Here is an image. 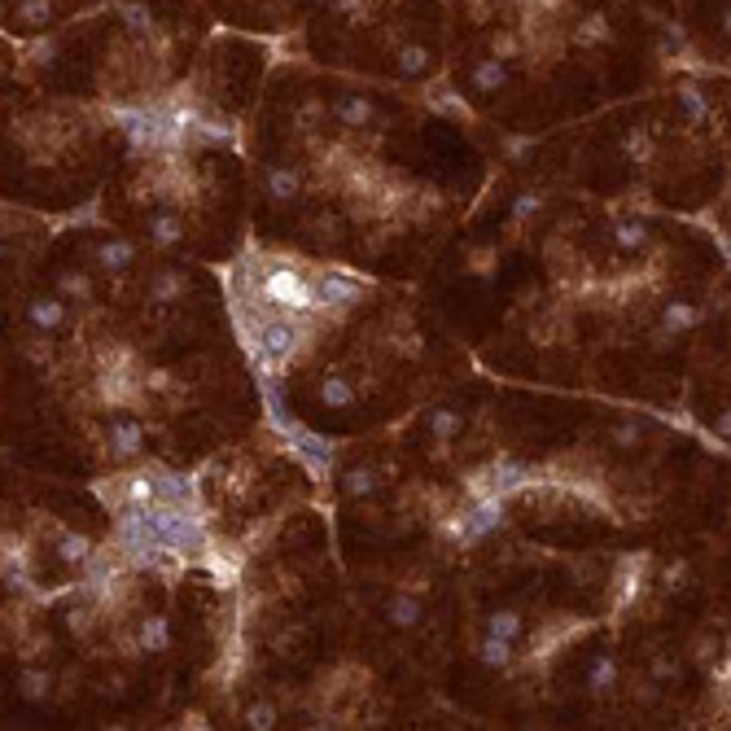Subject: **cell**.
I'll return each instance as SVG.
<instances>
[{"label":"cell","instance_id":"28","mask_svg":"<svg viewBox=\"0 0 731 731\" xmlns=\"http://www.w3.org/2000/svg\"><path fill=\"white\" fill-rule=\"evenodd\" d=\"M613 241L622 250H644L648 246V228L635 224V219H622V224H613Z\"/></svg>","mask_w":731,"mask_h":731},{"label":"cell","instance_id":"41","mask_svg":"<svg viewBox=\"0 0 731 731\" xmlns=\"http://www.w3.org/2000/svg\"><path fill=\"white\" fill-rule=\"evenodd\" d=\"M530 145H534L530 136H508V141H504V153H508V158H521Z\"/></svg>","mask_w":731,"mask_h":731},{"label":"cell","instance_id":"46","mask_svg":"<svg viewBox=\"0 0 731 731\" xmlns=\"http://www.w3.org/2000/svg\"><path fill=\"white\" fill-rule=\"evenodd\" d=\"M723 35H731V9L723 14Z\"/></svg>","mask_w":731,"mask_h":731},{"label":"cell","instance_id":"14","mask_svg":"<svg viewBox=\"0 0 731 731\" xmlns=\"http://www.w3.org/2000/svg\"><path fill=\"white\" fill-rule=\"evenodd\" d=\"M316 399H320V407H333V412H342V407L355 404V385L342 373H325V377L316 381Z\"/></svg>","mask_w":731,"mask_h":731},{"label":"cell","instance_id":"24","mask_svg":"<svg viewBox=\"0 0 731 731\" xmlns=\"http://www.w3.org/2000/svg\"><path fill=\"white\" fill-rule=\"evenodd\" d=\"M486 630H491V635H500V639H512V644H517V639L526 635V618H521L517 609H495V613L486 618Z\"/></svg>","mask_w":731,"mask_h":731},{"label":"cell","instance_id":"6","mask_svg":"<svg viewBox=\"0 0 731 731\" xmlns=\"http://www.w3.org/2000/svg\"><path fill=\"white\" fill-rule=\"evenodd\" d=\"M53 552H57V560H62V565H75V570H83V565L97 556V543H93L88 534H79V530H53Z\"/></svg>","mask_w":731,"mask_h":731},{"label":"cell","instance_id":"30","mask_svg":"<svg viewBox=\"0 0 731 731\" xmlns=\"http://www.w3.org/2000/svg\"><path fill=\"white\" fill-rule=\"evenodd\" d=\"M574 40H579V44H600V40H609V23L600 14H591V18H582V26L574 31Z\"/></svg>","mask_w":731,"mask_h":731},{"label":"cell","instance_id":"8","mask_svg":"<svg viewBox=\"0 0 731 731\" xmlns=\"http://www.w3.org/2000/svg\"><path fill=\"white\" fill-rule=\"evenodd\" d=\"M93 258H97V268H102V272H110V277H123L127 268L136 263V246H132L127 237H105V241H97Z\"/></svg>","mask_w":731,"mask_h":731},{"label":"cell","instance_id":"35","mask_svg":"<svg viewBox=\"0 0 731 731\" xmlns=\"http://www.w3.org/2000/svg\"><path fill=\"white\" fill-rule=\"evenodd\" d=\"M491 53H495V57H504V62H512V57L521 53V44H517V35H512V31H500V35L491 40Z\"/></svg>","mask_w":731,"mask_h":731},{"label":"cell","instance_id":"39","mask_svg":"<svg viewBox=\"0 0 731 731\" xmlns=\"http://www.w3.org/2000/svg\"><path fill=\"white\" fill-rule=\"evenodd\" d=\"M613 443H618V447H639V425H635V421L613 425Z\"/></svg>","mask_w":731,"mask_h":731},{"label":"cell","instance_id":"9","mask_svg":"<svg viewBox=\"0 0 731 731\" xmlns=\"http://www.w3.org/2000/svg\"><path fill=\"white\" fill-rule=\"evenodd\" d=\"M508 79V62L504 57H478L473 62V71H469V83H473V93H482V97H491V93H500Z\"/></svg>","mask_w":731,"mask_h":731},{"label":"cell","instance_id":"16","mask_svg":"<svg viewBox=\"0 0 731 731\" xmlns=\"http://www.w3.org/2000/svg\"><path fill=\"white\" fill-rule=\"evenodd\" d=\"M701 325V307L697 303H683V298H675V303H666V311H661V333H687V328Z\"/></svg>","mask_w":731,"mask_h":731},{"label":"cell","instance_id":"21","mask_svg":"<svg viewBox=\"0 0 731 731\" xmlns=\"http://www.w3.org/2000/svg\"><path fill=\"white\" fill-rule=\"evenodd\" d=\"M425 429L438 438V443H452L455 434L464 429V416L455 412V407H429V416H425Z\"/></svg>","mask_w":731,"mask_h":731},{"label":"cell","instance_id":"12","mask_svg":"<svg viewBox=\"0 0 731 731\" xmlns=\"http://www.w3.org/2000/svg\"><path fill=\"white\" fill-rule=\"evenodd\" d=\"M421 596L416 591H395L390 600H385V622L390 627H399V630H412L416 622H421Z\"/></svg>","mask_w":731,"mask_h":731},{"label":"cell","instance_id":"45","mask_svg":"<svg viewBox=\"0 0 731 731\" xmlns=\"http://www.w3.org/2000/svg\"><path fill=\"white\" fill-rule=\"evenodd\" d=\"M359 5H364V0H337V9H346V14H351V9H359Z\"/></svg>","mask_w":731,"mask_h":731},{"label":"cell","instance_id":"29","mask_svg":"<svg viewBox=\"0 0 731 731\" xmlns=\"http://www.w3.org/2000/svg\"><path fill=\"white\" fill-rule=\"evenodd\" d=\"M53 18V0H18V23L44 26Z\"/></svg>","mask_w":731,"mask_h":731},{"label":"cell","instance_id":"44","mask_svg":"<svg viewBox=\"0 0 731 731\" xmlns=\"http://www.w3.org/2000/svg\"><path fill=\"white\" fill-rule=\"evenodd\" d=\"M635 697H639L644 706H653V701H657V679L653 683H639V692H635Z\"/></svg>","mask_w":731,"mask_h":731},{"label":"cell","instance_id":"34","mask_svg":"<svg viewBox=\"0 0 731 731\" xmlns=\"http://www.w3.org/2000/svg\"><path fill=\"white\" fill-rule=\"evenodd\" d=\"M491 263H495V250H491V246H482V250H469V258H464V268H469L473 277H486V272H491Z\"/></svg>","mask_w":731,"mask_h":731},{"label":"cell","instance_id":"27","mask_svg":"<svg viewBox=\"0 0 731 731\" xmlns=\"http://www.w3.org/2000/svg\"><path fill=\"white\" fill-rule=\"evenodd\" d=\"M114 14L123 18V26L132 31V35H153V14L145 9V5H119Z\"/></svg>","mask_w":731,"mask_h":731},{"label":"cell","instance_id":"22","mask_svg":"<svg viewBox=\"0 0 731 731\" xmlns=\"http://www.w3.org/2000/svg\"><path fill=\"white\" fill-rule=\"evenodd\" d=\"M57 294H62L66 303H93V298H97L88 272H57Z\"/></svg>","mask_w":731,"mask_h":731},{"label":"cell","instance_id":"2","mask_svg":"<svg viewBox=\"0 0 731 731\" xmlns=\"http://www.w3.org/2000/svg\"><path fill=\"white\" fill-rule=\"evenodd\" d=\"M530 482H534V469L530 464H517V460H491V464H482V469H473L469 478H464V486H469V495L473 500H486V495H495V500H508V495H517V491H526Z\"/></svg>","mask_w":731,"mask_h":731},{"label":"cell","instance_id":"7","mask_svg":"<svg viewBox=\"0 0 731 731\" xmlns=\"http://www.w3.org/2000/svg\"><path fill=\"white\" fill-rule=\"evenodd\" d=\"M184 219H180L176 210H158V215H150V224H145V237H150L153 250H176V246H184Z\"/></svg>","mask_w":731,"mask_h":731},{"label":"cell","instance_id":"15","mask_svg":"<svg viewBox=\"0 0 731 731\" xmlns=\"http://www.w3.org/2000/svg\"><path fill=\"white\" fill-rule=\"evenodd\" d=\"M145 298H150V303H158V307L180 303V298H184V272H176V268H162V272L150 280Z\"/></svg>","mask_w":731,"mask_h":731},{"label":"cell","instance_id":"26","mask_svg":"<svg viewBox=\"0 0 731 731\" xmlns=\"http://www.w3.org/2000/svg\"><path fill=\"white\" fill-rule=\"evenodd\" d=\"M241 718H246V727H250V731H272L280 723V714H277V706H272V701H250Z\"/></svg>","mask_w":731,"mask_h":731},{"label":"cell","instance_id":"37","mask_svg":"<svg viewBox=\"0 0 731 731\" xmlns=\"http://www.w3.org/2000/svg\"><path fill=\"white\" fill-rule=\"evenodd\" d=\"M648 670H653V679L657 683H670L675 675H679V666L670 661V657H661V653H653V661H648Z\"/></svg>","mask_w":731,"mask_h":731},{"label":"cell","instance_id":"5","mask_svg":"<svg viewBox=\"0 0 731 731\" xmlns=\"http://www.w3.org/2000/svg\"><path fill=\"white\" fill-rule=\"evenodd\" d=\"M26 325L35 328V333H62L66 328V298L62 294H40V298H31L26 303Z\"/></svg>","mask_w":731,"mask_h":731},{"label":"cell","instance_id":"36","mask_svg":"<svg viewBox=\"0 0 731 731\" xmlns=\"http://www.w3.org/2000/svg\"><path fill=\"white\" fill-rule=\"evenodd\" d=\"M679 102H683V110H687L692 119H706V102H701V93H697L692 83H683L679 88Z\"/></svg>","mask_w":731,"mask_h":731},{"label":"cell","instance_id":"42","mask_svg":"<svg viewBox=\"0 0 731 731\" xmlns=\"http://www.w3.org/2000/svg\"><path fill=\"white\" fill-rule=\"evenodd\" d=\"M180 723H184V727H189V731H202V727H210V723H206V714H202V709H189V714H184Z\"/></svg>","mask_w":731,"mask_h":731},{"label":"cell","instance_id":"18","mask_svg":"<svg viewBox=\"0 0 731 731\" xmlns=\"http://www.w3.org/2000/svg\"><path fill=\"white\" fill-rule=\"evenodd\" d=\"M613 687H618V657L600 653L591 661V670H587V692L591 697H609Z\"/></svg>","mask_w":731,"mask_h":731},{"label":"cell","instance_id":"38","mask_svg":"<svg viewBox=\"0 0 731 731\" xmlns=\"http://www.w3.org/2000/svg\"><path fill=\"white\" fill-rule=\"evenodd\" d=\"M683 579H687V565H683V560L679 565H666V570H661V591H679Z\"/></svg>","mask_w":731,"mask_h":731},{"label":"cell","instance_id":"11","mask_svg":"<svg viewBox=\"0 0 731 731\" xmlns=\"http://www.w3.org/2000/svg\"><path fill=\"white\" fill-rule=\"evenodd\" d=\"M263 189H268V198L277 206H289L294 198H298V189H303V176L294 171V167H268V176H263Z\"/></svg>","mask_w":731,"mask_h":731},{"label":"cell","instance_id":"19","mask_svg":"<svg viewBox=\"0 0 731 731\" xmlns=\"http://www.w3.org/2000/svg\"><path fill=\"white\" fill-rule=\"evenodd\" d=\"M429 66H434V53H429L425 44H404V49L395 53V71H399L404 79L429 75Z\"/></svg>","mask_w":731,"mask_h":731},{"label":"cell","instance_id":"10","mask_svg":"<svg viewBox=\"0 0 731 731\" xmlns=\"http://www.w3.org/2000/svg\"><path fill=\"white\" fill-rule=\"evenodd\" d=\"M381 482H385L381 469H373V464H355V469L342 473V495H346V500H373L381 491Z\"/></svg>","mask_w":731,"mask_h":731},{"label":"cell","instance_id":"43","mask_svg":"<svg viewBox=\"0 0 731 731\" xmlns=\"http://www.w3.org/2000/svg\"><path fill=\"white\" fill-rule=\"evenodd\" d=\"M714 429H718V438H731V407H723V412H718Z\"/></svg>","mask_w":731,"mask_h":731},{"label":"cell","instance_id":"20","mask_svg":"<svg viewBox=\"0 0 731 731\" xmlns=\"http://www.w3.org/2000/svg\"><path fill=\"white\" fill-rule=\"evenodd\" d=\"M478 661L491 666V670H508L512 666V639H500V635H482L478 639Z\"/></svg>","mask_w":731,"mask_h":731},{"label":"cell","instance_id":"32","mask_svg":"<svg viewBox=\"0 0 731 731\" xmlns=\"http://www.w3.org/2000/svg\"><path fill=\"white\" fill-rule=\"evenodd\" d=\"M622 150H627L635 162H648V158H653V141H648V132H627Z\"/></svg>","mask_w":731,"mask_h":731},{"label":"cell","instance_id":"31","mask_svg":"<svg viewBox=\"0 0 731 731\" xmlns=\"http://www.w3.org/2000/svg\"><path fill=\"white\" fill-rule=\"evenodd\" d=\"M539 210H543V198H539V193H530V189L526 193H517V198H512V224H526L530 215H539Z\"/></svg>","mask_w":731,"mask_h":731},{"label":"cell","instance_id":"13","mask_svg":"<svg viewBox=\"0 0 731 731\" xmlns=\"http://www.w3.org/2000/svg\"><path fill=\"white\" fill-rule=\"evenodd\" d=\"M333 114H337V123H342V127L359 132V127H368L373 119H377V105L368 102L364 93H346V97L337 102V110H333Z\"/></svg>","mask_w":731,"mask_h":731},{"label":"cell","instance_id":"25","mask_svg":"<svg viewBox=\"0 0 731 731\" xmlns=\"http://www.w3.org/2000/svg\"><path fill=\"white\" fill-rule=\"evenodd\" d=\"M425 102H429V110H443V114H452V119H469V105L452 93V83H429Z\"/></svg>","mask_w":731,"mask_h":731},{"label":"cell","instance_id":"3","mask_svg":"<svg viewBox=\"0 0 731 731\" xmlns=\"http://www.w3.org/2000/svg\"><path fill=\"white\" fill-rule=\"evenodd\" d=\"M93 491H97V500L110 512H123V508L158 500V473H153V464L150 469H132V473H114V478H102Z\"/></svg>","mask_w":731,"mask_h":731},{"label":"cell","instance_id":"23","mask_svg":"<svg viewBox=\"0 0 731 731\" xmlns=\"http://www.w3.org/2000/svg\"><path fill=\"white\" fill-rule=\"evenodd\" d=\"M18 692H23V701H49V692H53V675L49 670H40V666H26L23 675H18Z\"/></svg>","mask_w":731,"mask_h":731},{"label":"cell","instance_id":"17","mask_svg":"<svg viewBox=\"0 0 731 731\" xmlns=\"http://www.w3.org/2000/svg\"><path fill=\"white\" fill-rule=\"evenodd\" d=\"M136 648H141V653H167V648H171V627H167V618H145V622L136 627Z\"/></svg>","mask_w":731,"mask_h":731},{"label":"cell","instance_id":"1","mask_svg":"<svg viewBox=\"0 0 731 731\" xmlns=\"http://www.w3.org/2000/svg\"><path fill=\"white\" fill-rule=\"evenodd\" d=\"M263 404H268V421L280 429V438L294 447V455L303 460L316 478H328V473H333V443H328V438H320L316 429H307L303 421L285 416V404H280V395H277V385H272V377H263Z\"/></svg>","mask_w":731,"mask_h":731},{"label":"cell","instance_id":"40","mask_svg":"<svg viewBox=\"0 0 731 731\" xmlns=\"http://www.w3.org/2000/svg\"><path fill=\"white\" fill-rule=\"evenodd\" d=\"M714 648H718V644H714L709 635H697V639H692V657H697V661H709V657H714Z\"/></svg>","mask_w":731,"mask_h":731},{"label":"cell","instance_id":"33","mask_svg":"<svg viewBox=\"0 0 731 731\" xmlns=\"http://www.w3.org/2000/svg\"><path fill=\"white\" fill-rule=\"evenodd\" d=\"M66 627L75 630V635H88V630H93V605H71L66 609Z\"/></svg>","mask_w":731,"mask_h":731},{"label":"cell","instance_id":"4","mask_svg":"<svg viewBox=\"0 0 731 731\" xmlns=\"http://www.w3.org/2000/svg\"><path fill=\"white\" fill-rule=\"evenodd\" d=\"M105 447H110L114 460H141V452H145V425L136 416H114L105 425Z\"/></svg>","mask_w":731,"mask_h":731}]
</instances>
